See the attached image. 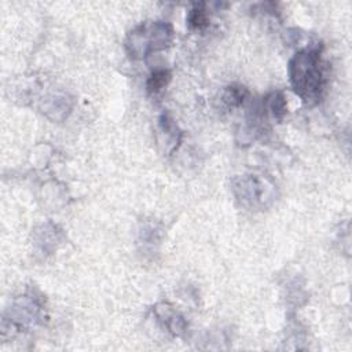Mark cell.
Listing matches in <instances>:
<instances>
[{
	"instance_id": "6da1fadb",
	"label": "cell",
	"mask_w": 352,
	"mask_h": 352,
	"mask_svg": "<svg viewBox=\"0 0 352 352\" xmlns=\"http://www.w3.org/2000/svg\"><path fill=\"white\" fill-rule=\"evenodd\" d=\"M292 83L304 101L318 98L323 87V73L316 52H301L292 62Z\"/></svg>"
},
{
	"instance_id": "7a4b0ae2",
	"label": "cell",
	"mask_w": 352,
	"mask_h": 352,
	"mask_svg": "<svg viewBox=\"0 0 352 352\" xmlns=\"http://www.w3.org/2000/svg\"><path fill=\"white\" fill-rule=\"evenodd\" d=\"M168 78H169V74H168V72H165V70L155 72L150 77V80H149L147 87H149V90H150L151 93H155V91H158V90H161V88L165 85Z\"/></svg>"
},
{
	"instance_id": "3957f363",
	"label": "cell",
	"mask_w": 352,
	"mask_h": 352,
	"mask_svg": "<svg viewBox=\"0 0 352 352\" xmlns=\"http://www.w3.org/2000/svg\"><path fill=\"white\" fill-rule=\"evenodd\" d=\"M189 25L192 26L193 29H202L204 26L207 25V14H205V11L201 10V9L192 10L190 16H189Z\"/></svg>"
}]
</instances>
